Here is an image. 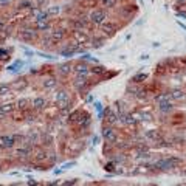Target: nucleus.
Instances as JSON below:
<instances>
[{
    "label": "nucleus",
    "instance_id": "obj_1",
    "mask_svg": "<svg viewBox=\"0 0 186 186\" xmlns=\"http://www.w3.org/2000/svg\"><path fill=\"white\" fill-rule=\"evenodd\" d=\"M180 164V158H175V157H169V158H164V160H160L154 164V168H158V169H163V171H168V169H172V168H177Z\"/></svg>",
    "mask_w": 186,
    "mask_h": 186
},
{
    "label": "nucleus",
    "instance_id": "obj_2",
    "mask_svg": "<svg viewBox=\"0 0 186 186\" xmlns=\"http://www.w3.org/2000/svg\"><path fill=\"white\" fill-rule=\"evenodd\" d=\"M88 19H90V22L93 25H101V23H104L105 20H107V12H105L104 9H93L90 12Z\"/></svg>",
    "mask_w": 186,
    "mask_h": 186
},
{
    "label": "nucleus",
    "instance_id": "obj_3",
    "mask_svg": "<svg viewBox=\"0 0 186 186\" xmlns=\"http://www.w3.org/2000/svg\"><path fill=\"white\" fill-rule=\"evenodd\" d=\"M102 137L105 138V141L110 143V144H113L116 141V134H115V130L112 127H104L102 129Z\"/></svg>",
    "mask_w": 186,
    "mask_h": 186
},
{
    "label": "nucleus",
    "instance_id": "obj_4",
    "mask_svg": "<svg viewBox=\"0 0 186 186\" xmlns=\"http://www.w3.org/2000/svg\"><path fill=\"white\" fill-rule=\"evenodd\" d=\"M101 31H102L104 34H107V36H112V34L116 31V23L105 20L104 23H101Z\"/></svg>",
    "mask_w": 186,
    "mask_h": 186
},
{
    "label": "nucleus",
    "instance_id": "obj_5",
    "mask_svg": "<svg viewBox=\"0 0 186 186\" xmlns=\"http://www.w3.org/2000/svg\"><path fill=\"white\" fill-rule=\"evenodd\" d=\"M73 36H75V39L78 41V44H88V36L85 34V31H82V30H76V31H73Z\"/></svg>",
    "mask_w": 186,
    "mask_h": 186
},
{
    "label": "nucleus",
    "instance_id": "obj_6",
    "mask_svg": "<svg viewBox=\"0 0 186 186\" xmlns=\"http://www.w3.org/2000/svg\"><path fill=\"white\" fill-rule=\"evenodd\" d=\"M73 84H75V87H76L78 90L84 88V87L87 85V75H78V76L75 78Z\"/></svg>",
    "mask_w": 186,
    "mask_h": 186
},
{
    "label": "nucleus",
    "instance_id": "obj_7",
    "mask_svg": "<svg viewBox=\"0 0 186 186\" xmlns=\"http://www.w3.org/2000/svg\"><path fill=\"white\" fill-rule=\"evenodd\" d=\"M45 105H47V99L42 98V96H37V98H34V99L31 101V107L36 109V110H42Z\"/></svg>",
    "mask_w": 186,
    "mask_h": 186
},
{
    "label": "nucleus",
    "instance_id": "obj_8",
    "mask_svg": "<svg viewBox=\"0 0 186 186\" xmlns=\"http://www.w3.org/2000/svg\"><path fill=\"white\" fill-rule=\"evenodd\" d=\"M0 140H2V148L3 149H9V148H12V146L16 144L14 135H5V137H2Z\"/></svg>",
    "mask_w": 186,
    "mask_h": 186
},
{
    "label": "nucleus",
    "instance_id": "obj_9",
    "mask_svg": "<svg viewBox=\"0 0 186 186\" xmlns=\"http://www.w3.org/2000/svg\"><path fill=\"white\" fill-rule=\"evenodd\" d=\"M20 36H22V39H25V41H34L37 37V31H34L31 28H26L20 33Z\"/></svg>",
    "mask_w": 186,
    "mask_h": 186
},
{
    "label": "nucleus",
    "instance_id": "obj_10",
    "mask_svg": "<svg viewBox=\"0 0 186 186\" xmlns=\"http://www.w3.org/2000/svg\"><path fill=\"white\" fill-rule=\"evenodd\" d=\"M158 109H160V112H163V113H168V112H171L172 109H174V105H172L168 101V98H166V99H161L160 101V104H158Z\"/></svg>",
    "mask_w": 186,
    "mask_h": 186
},
{
    "label": "nucleus",
    "instance_id": "obj_11",
    "mask_svg": "<svg viewBox=\"0 0 186 186\" xmlns=\"http://www.w3.org/2000/svg\"><path fill=\"white\" fill-rule=\"evenodd\" d=\"M73 25H75L76 30H82V31H85L87 26H88V22H87V19H76V20L73 22Z\"/></svg>",
    "mask_w": 186,
    "mask_h": 186
},
{
    "label": "nucleus",
    "instance_id": "obj_12",
    "mask_svg": "<svg viewBox=\"0 0 186 186\" xmlns=\"http://www.w3.org/2000/svg\"><path fill=\"white\" fill-rule=\"evenodd\" d=\"M58 85V79L56 78H48L44 81V88L45 90H53V88H56Z\"/></svg>",
    "mask_w": 186,
    "mask_h": 186
},
{
    "label": "nucleus",
    "instance_id": "obj_13",
    "mask_svg": "<svg viewBox=\"0 0 186 186\" xmlns=\"http://www.w3.org/2000/svg\"><path fill=\"white\" fill-rule=\"evenodd\" d=\"M16 155H17L19 158H26L28 155H31V149L28 148V146H22V148H19V149H17Z\"/></svg>",
    "mask_w": 186,
    "mask_h": 186
},
{
    "label": "nucleus",
    "instance_id": "obj_14",
    "mask_svg": "<svg viewBox=\"0 0 186 186\" xmlns=\"http://www.w3.org/2000/svg\"><path fill=\"white\" fill-rule=\"evenodd\" d=\"M64 37H65V30H55V31L51 33L53 42H59V41H62Z\"/></svg>",
    "mask_w": 186,
    "mask_h": 186
},
{
    "label": "nucleus",
    "instance_id": "obj_15",
    "mask_svg": "<svg viewBox=\"0 0 186 186\" xmlns=\"http://www.w3.org/2000/svg\"><path fill=\"white\" fill-rule=\"evenodd\" d=\"M65 99H68L67 90H58L56 95H55V101H56V102H61V101H65Z\"/></svg>",
    "mask_w": 186,
    "mask_h": 186
},
{
    "label": "nucleus",
    "instance_id": "obj_16",
    "mask_svg": "<svg viewBox=\"0 0 186 186\" xmlns=\"http://www.w3.org/2000/svg\"><path fill=\"white\" fill-rule=\"evenodd\" d=\"M0 110L8 115V113H12V112L16 110V105L11 104V102H8V104H0Z\"/></svg>",
    "mask_w": 186,
    "mask_h": 186
},
{
    "label": "nucleus",
    "instance_id": "obj_17",
    "mask_svg": "<svg viewBox=\"0 0 186 186\" xmlns=\"http://www.w3.org/2000/svg\"><path fill=\"white\" fill-rule=\"evenodd\" d=\"M36 30L37 31H50L51 30V25L47 22H36Z\"/></svg>",
    "mask_w": 186,
    "mask_h": 186
},
{
    "label": "nucleus",
    "instance_id": "obj_18",
    "mask_svg": "<svg viewBox=\"0 0 186 186\" xmlns=\"http://www.w3.org/2000/svg\"><path fill=\"white\" fill-rule=\"evenodd\" d=\"M75 71L78 75H88V67L85 64H78L76 67H75Z\"/></svg>",
    "mask_w": 186,
    "mask_h": 186
},
{
    "label": "nucleus",
    "instance_id": "obj_19",
    "mask_svg": "<svg viewBox=\"0 0 186 186\" xmlns=\"http://www.w3.org/2000/svg\"><path fill=\"white\" fill-rule=\"evenodd\" d=\"M28 104H30L28 99H26V98H22V99H19V101L16 102V107H17L19 110H26V109H28Z\"/></svg>",
    "mask_w": 186,
    "mask_h": 186
},
{
    "label": "nucleus",
    "instance_id": "obj_20",
    "mask_svg": "<svg viewBox=\"0 0 186 186\" xmlns=\"http://www.w3.org/2000/svg\"><path fill=\"white\" fill-rule=\"evenodd\" d=\"M17 6H19L20 9H23V8H34L36 3H34V0H20Z\"/></svg>",
    "mask_w": 186,
    "mask_h": 186
},
{
    "label": "nucleus",
    "instance_id": "obj_21",
    "mask_svg": "<svg viewBox=\"0 0 186 186\" xmlns=\"http://www.w3.org/2000/svg\"><path fill=\"white\" fill-rule=\"evenodd\" d=\"M71 65L70 64H64V65H61L59 67V73L62 75V76H67V75H70L71 73Z\"/></svg>",
    "mask_w": 186,
    "mask_h": 186
},
{
    "label": "nucleus",
    "instance_id": "obj_22",
    "mask_svg": "<svg viewBox=\"0 0 186 186\" xmlns=\"http://www.w3.org/2000/svg\"><path fill=\"white\" fill-rule=\"evenodd\" d=\"M48 17H50V14H48V11H41L37 14V17H36V22H47L48 20Z\"/></svg>",
    "mask_w": 186,
    "mask_h": 186
},
{
    "label": "nucleus",
    "instance_id": "obj_23",
    "mask_svg": "<svg viewBox=\"0 0 186 186\" xmlns=\"http://www.w3.org/2000/svg\"><path fill=\"white\" fill-rule=\"evenodd\" d=\"M99 3L105 8H115L116 6V0H99Z\"/></svg>",
    "mask_w": 186,
    "mask_h": 186
},
{
    "label": "nucleus",
    "instance_id": "obj_24",
    "mask_svg": "<svg viewBox=\"0 0 186 186\" xmlns=\"http://www.w3.org/2000/svg\"><path fill=\"white\" fill-rule=\"evenodd\" d=\"M174 99H186V95L181 91V90H174L172 91V95H171Z\"/></svg>",
    "mask_w": 186,
    "mask_h": 186
},
{
    "label": "nucleus",
    "instance_id": "obj_25",
    "mask_svg": "<svg viewBox=\"0 0 186 186\" xmlns=\"http://www.w3.org/2000/svg\"><path fill=\"white\" fill-rule=\"evenodd\" d=\"M9 91H11L9 85H6V84H0V96H6V95H9Z\"/></svg>",
    "mask_w": 186,
    "mask_h": 186
},
{
    "label": "nucleus",
    "instance_id": "obj_26",
    "mask_svg": "<svg viewBox=\"0 0 186 186\" xmlns=\"http://www.w3.org/2000/svg\"><path fill=\"white\" fill-rule=\"evenodd\" d=\"M47 11H48V14H50V16H56V14H59L61 8H59V6H50Z\"/></svg>",
    "mask_w": 186,
    "mask_h": 186
},
{
    "label": "nucleus",
    "instance_id": "obj_27",
    "mask_svg": "<svg viewBox=\"0 0 186 186\" xmlns=\"http://www.w3.org/2000/svg\"><path fill=\"white\" fill-rule=\"evenodd\" d=\"M45 158H47V152H45V151H39V152L36 154V160H37V161L45 160Z\"/></svg>",
    "mask_w": 186,
    "mask_h": 186
},
{
    "label": "nucleus",
    "instance_id": "obj_28",
    "mask_svg": "<svg viewBox=\"0 0 186 186\" xmlns=\"http://www.w3.org/2000/svg\"><path fill=\"white\" fill-rule=\"evenodd\" d=\"M26 85H28V82H26L25 79H20V82H16V84H14V87H16V88H19V90L25 88Z\"/></svg>",
    "mask_w": 186,
    "mask_h": 186
},
{
    "label": "nucleus",
    "instance_id": "obj_29",
    "mask_svg": "<svg viewBox=\"0 0 186 186\" xmlns=\"http://www.w3.org/2000/svg\"><path fill=\"white\" fill-rule=\"evenodd\" d=\"M107 121H109V123H110V124H112V123H115V121H116V115H115V113H113V112H112V110H109V118H107Z\"/></svg>",
    "mask_w": 186,
    "mask_h": 186
},
{
    "label": "nucleus",
    "instance_id": "obj_30",
    "mask_svg": "<svg viewBox=\"0 0 186 186\" xmlns=\"http://www.w3.org/2000/svg\"><path fill=\"white\" fill-rule=\"evenodd\" d=\"M91 71L95 73V75H102V73H104L105 70H104L102 67H93V68H91Z\"/></svg>",
    "mask_w": 186,
    "mask_h": 186
},
{
    "label": "nucleus",
    "instance_id": "obj_31",
    "mask_svg": "<svg viewBox=\"0 0 186 186\" xmlns=\"http://www.w3.org/2000/svg\"><path fill=\"white\" fill-rule=\"evenodd\" d=\"M146 137L155 140V138H158V132H148V134H146Z\"/></svg>",
    "mask_w": 186,
    "mask_h": 186
},
{
    "label": "nucleus",
    "instance_id": "obj_32",
    "mask_svg": "<svg viewBox=\"0 0 186 186\" xmlns=\"http://www.w3.org/2000/svg\"><path fill=\"white\" fill-rule=\"evenodd\" d=\"M34 3H36V6H39V8H42V6L45 5V0H34Z\"/></svg>",
    "mask_w": 186,
    "mask_h": 186
},
{
    "label": "nucleus",
    "instance_id": "obj_33",
    "mask_svg": "<svg viewBox=\"0 0 186 186\" xmlns=\"http://www.w3.org/2000/svg\"><path fill=\"white\" fill-rule=\"evenodd\" d=\"M144 78H146L144 75H138V76H137V78L134 79V82H140V79H144Z\"/></svg>",
    "mask_w": 186,
    "mask_h": 186
},
{
    "label": "nucleus",
    "instance_id": "obj_34",
    "mask_svg": "<svg viewBox=\"0 0 186 186\" xmlns=\"http://www.w3.org/2000/svg\"><path fill=\"white\" fill-rule=\"evenodd\" d=\"M6 118V113H3L2 110H0V121H2V119H5Z\"/></svg>",
    "mask_w": 186,
    "mask_h": 186
},
{
    "label": "nucleus",
    "instance_id": "obj_35",
    "mask_svg": "<svg viewBox=\"0 0 186 186\" xmlns=\"http://www.w3.org/2000/svg\"><path fill=\"white\" fill-rule=\"evenodd\" d=\"M3 28H5V22L0 19V30H3Z\"/></svg>",
    "mask_w": 186,
    "mask_h": 186
},
{
    "label": "nucleus",
    "instance_id": "obj_36",
    "mask_svg": "<svg viewBox=\"0 0 186 186\" xmlns=\"http://www.w3.org/2000/svg\"><path fill=\"white\" fill-rule=\"evenodd\" d=\"M178 3H181V5H184V3H186V0H178Z\"/></svg>",
    "mask_w": 186,
    "mask_h": 186
},
{
    "label": "nucleus",
    "instance_id": "obj_37",
    "mask_svg": "<svg viewBox=\"0 0 186 186\" xmlns=\"http://www.w3.org/2000/svg\"><path fill=\"white\" fill-rule=\"evenodd\" d=\"M0 171H2V166H0Z\"/></svg>",
    "mask_w": 186,
    "mask_h": 186
}]
</instances>
